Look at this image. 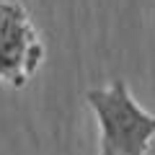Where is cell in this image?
<instances>
[{
  "instance_id": "obj_1",
  "label": "cell",
  "mask_w": 155,
  "mask_h": 155,
  "mask_svg": "<svg viewBox=\"0 0 155 155\" xmlns=\"http://www.w3.org/2000/svg\"><path fill=\"white\" fill-rule=\"evenodd\" d=\"M101 127V155H147L155 116L134 101L124 80L85 93Z\"/></svg>"
},
{
  "instance_id": "obj_2",
  "label": "cell",
  "mask_w": 155,
  "mask_h": 155,
  "mask_svg": "<svg viewBox=\"0 0 155 155\" xmlns=\"http://www.w3.org/2000/svg\"><path fill=\"white\" fill-rule=\"evenodd\" d=\"M44 57L28 13L21 3H0V80L21 88Z\"/></svg>"
}]
</instances>
